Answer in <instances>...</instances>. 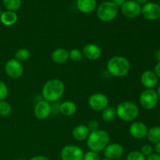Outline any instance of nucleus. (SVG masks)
<instances>
[{
    "label": "nucleus",
    "instance_id": "obj_40",
    "mask_svg": "<svg viewBox=\"0 0 160 160\" xmlns=\"http://www.w3.org/2000/svg\"><path fill=\"white\" fill-rule=\"evenodd\" d=\"M156 93H157L159 98H160V85L157 88V90H156Z\"/></svg>",
    "mask_w": 160,
    "mask_h": 160
},
{
    "label": "nucleus",
    "instance_id": "obj_28",
    "mask_svg": "<svg viewBox=\"0 0 160 160\" xmlns=\"http://www.w3.org/2000/svg\"><path fill=\"white\" fill-rule=\"evenodd\" d=\"M126 160H146V157L140 151H132L128 153Z\"/></svg>",
    "mask_w": 160,
    "mask_h": 160
},
{
    "label": "nucleus",
    "instance_id": "obj_15",
    "mask_svg": "<svg viewBox=\"0 0 160 160\" xmlns=\"http://www.w3.org/2000/svg\"><path fill=\"white\" fill-rule=\"evenodd\" d=\"M140 81L145 89H153L158 84L159 78L155 74L153 70H148L142 73Z\"/></svg>",
    "mask_w": 160,
    "mask_h": 160
},
{
    "label": "nucleus",
    "instance_id": "obj_22",
    "mask_svg": "<svg viewBox=\"0 0 160 160\" xmlns=\"http://www.w3.org/2000/svg\"><path fill=\"white\" fill-rule=\"evenodd\" d=\"M146 138L151 143L156 144L160 142V126H154L148 129Z\"/></svg>",
    "mask_w": 160,
    "mask_h": 160
},
{
    "label": "nucleus",
    "instance_id": "obj_27",
    "mask_svg": "<svg viewBox=\"0 0 160 160\" xmlns=\"http://www.w3.org/2000/svg\"><path fill=\"white\" fill-rule=\"evenodd\" d=\"M69 56H70V59L76 62L82 60L83 57H84L82 51H81L78 48H73L70 51H69Z\"/></svg>",
    "mask_w": 160,
    "mask_h": 160
},
{
    "label": "nucleus",
    "instance_id": "obj_10",
    "mask_svg": "<svg viewBox=\"0 0 160 160\" xmlns=\"http://www.w3.org/2000/svg\"><path fill=\"white\" fill-rule=\"evenodd\" d=\"M120 11L127 18L134 19L142 13V6L134 0H127L126 2L120 7Z\"/></svg>",
    "mask_w": 160,
    "mask_h": 160
},
{
    "label": "nucleus",
    "instance_id": "obj_33",
    "mask_svg": "<svg viewBox=\"0 0 160 160\" xmlns=\"http://www.w3.org/2000/svg\"><path fill=\"white\" fill-rule=\"evenodd\" d=\"M153 72L157 76L158 78H160V62H157V63L155 65Z\"/></svg>",
    "mask_w": 160,
    "mask_h": 160
},
{
    "label": "nucleus",
    "instance_id": "obj_18",
    "mask_svg": "<svg viewBox=\"0 0 160 160\" xmlns=\"http://www.w3.org/2000/svg\"><path fill=\"white\" fill-rule=\"evenodd\" d=\"M76 6L81 12L89 14L96 9L97 1L96 0H77Z\"/></svg>",
    "mask_w": 160,
    "mask_h": 160
},
{
    "label": "nucleus",
    "instance_id": "obj_31",
    "mask_svg": "<svg viewBox=\"0 0 160 160\" xmlns=\"http://www.w3.org/2000/svg\"><path fill=\"white\" fill-rule=\"evenodd\" d=\"M140 152L145 156V157H147V156H148L149 155H151L152 153H153V148L151 145H149V144H145V145H144L142 147V149H141Z\"/></svg>",
    "mask_w": 160,
    "mask_h": 160
},
{
    "label": "nucleus",
    "instance_id": "obj_14",
    "mask_svg": "<svg viewBox=\"0 0 160 160\" xmlns=\"http://www.w3.org/2000/svg\"><path fill=\"white\" fill-rule=\"evenodd\" d=\"M148 128L145 123L141 121L133 122L129 128V133L134 138L141 140L146 138Z\"/></svg>",
    "mask_w": 160,
    "mask_h": 160
},
{
    "label": "nucleus",
    "instance_id": "obj_1",
    "mask_svg": "<svg viewBox=\"0 0 160 160\" xmlns=\"http://www.w3.org/2000/svg\"><path fill=\"white\" fill-rule=\"evenodd\" d=\"M65 92V84L58 78H52L45 83L42 87V95L43 99L48 102L59 101Z\"/></svg>",
    "mask_w": 160,
    "mask_h": 160
},
{
    "label": "nucleus",
    "instance_id": "obj_26",
    "mask_svg": "<svg viewBox=\"0 0 160 160\" xmlns=\"http://www.w3.org/2000/svg\"><path fill=\"white\" fill-rule=\"evenodd\" d=\"M12 112V107L9 102L5 100L0 101V116L2 117H8Z\"/></svg>",
    "mask_w": 160,
    "mask_h": 160
},
{
    "label": "nucleus",
    "instance_id": "obj_13",
    "mask_svg": "<svg viewBox=\"0 0 160 160\" xmlns=\"http://www.w3.org/2000/svg\"><path fill=\"white\" fill-rule=\"evenodd\" d=\"M124 153V148L122 145L120 143H109L107 146L103 150L106 159L111 160H116L121 158Z\"/></svg>",
    "mask_w": 160,
    "mask_h": 160
},
{
    "label": "nucleus",
    "instance_id": "obj_36",
    "mask_svg": "<svg viewBox=\"0 0 160 160\" xmlns=\"http://www.w3.org/2000/svg\"><path fill=\"white\" fill-rule=\"evenodd\" d=\"M29 160H50L48 157L45 156H36L31 158Z\"/></svg>",
    "mask_w": 160,
    "mask_h": 160
},
{
    "label": "nucleus",
    "instance_id": "obj_24",
    "mask_svg": "<svg viewBox=\"0 0 160 160\" xmlns=\"http://www.w3.org/2000/svg\"><path fill=\"white\" fill-rule=\"evenodd\" d=\"M31 58V52L27 48H20L17 50L14 55V59L19 62H26Z\"/></svg>",
    "mask_w": 160,
    "mask_h": 160
},
{
    "label": "nucleus",
    "instance_id": "obj_34",
    "mask_svg": "<svg viewBox=\"0 0 160 160\" xmlns=\"http://www.w3.org/2000/svg\"><path fill=\"white\" fill-rule=\"evenodd\" d=\"M146 160H160V156L157 153H152L146 157Z\"/></svg>",
    "mask_w": 160,
    "mask_h": 160
},
{
    "label": "nucleus",
    "instance_id": "obj_21",
    "mask_svg": "<svg viewBox=\"0 0 160 160\" xmlns=\"http://www.w3.org/2000/svg\"><path fill=\"white\" fill-rule=\"evenodd\" d=\"M59 113L65 117H71L77 112V106L73 102L65 101L59 104Z\"/></svg>",
    "mask_w": 160,
    "mask_h": 160
},
{
    "label": "nucleus",
    "instance_id": "obj_5",
    "mask_svg": "<svg viewBox=\"0 0 160 160\" xmlns=\"http://www.w3.org/2000/svg\"><path fill=\"white\" fill-rule=\"evenodd\" d=\"M119 7L112 1H105L98 6L96 10L98 18L102 22H110L117 17Z\"/></svg>",
    "mask_w": 160,
    "mask_h": 160
},
{
    "label": "nucleus",
    "instance_id": "obj_17",
    "mask_svg": "<svg viewBox=\"0 0 160 160\" xmlns=\"http://www.w3.org/2000/svg\"><path fill=\"white\" fill-rule=\"evenodd\" d=\"M51 59L55 63L64 64L70 59L69 51L64 48H58L52 52Z\"/></svg>",
    "mask_w": 160,
    "mask_h": 160
},
{
    "label": "nucleus",
    "instance_id": "obj_11",
    "mask_svg": "<svg viewBox=\"0 0 160 160\" xmlns=\"http://www.w3.org/2000/svg\"><path fill=\"white\" fill-rule=\"evenodd\" d=\"M145 20L153 21L160 18V5L156 2H147L142 6V13Z\"/></svg>",
    "mask_w": 160,
    "mask_h": 160
},
{
    "label": "nucleus",
    "instance_id": "obj_12",
    "mask_svg": "<svg viewBox=\"0 0 160 160\" xmlns=\"http://www.w3.org/2000/svg\"><path fill=\"white\" fill-rule=\"evenodd\" d=\"M52 113V105L42 99L38 102L34 107V114L38 120H43L48 118Z\"/></svg>",
    "mask_w": 160,
    "mask_h": 160
},
{
    "label": "nucleus",
    "instance_id": "obj_19",
    "mask_svg": "<svg viewBox=\"0 0 160 160\" xmlns=\"http://www.w3.org/2000/svg\"><path fill=\"white\" fill-rule=\"evenodd\" d=\"M90 134V131L88 128L87 125L79 124L73 128L72 131V136L73 138L78 142H82V141L87 140Z\"/></svg>",
    "mask_w": 160,
    "mask_h": 160
},
{
    "label": "nucleus",
    "instance_id": "obj_2",
    "mask_svg": "<svg viewBox=\"0 0 160 160\" xmlns=\"http://www.w3.org/2000/svg\"><path fill=\"white\" fill-rule=\"evenodd\" d=\"M106 69L112 76L123 78L129 73L131 70V62L124 56H114L108 60Z\"/></svg>",
    "mask_w": 160,
    "mask_h": 160
},
{
    "label": "nucleus",
    "instance_id": "obj_16",
    "mask_svg": "<svg viewBox=\"0 0 160 160\" xmlns=\"http://www.w3.org/2000/svg\"><path fill=\"white\" fill-rule=\"evenodd\" d=\"M83 56L89 60H97L102 56V49L98 45L88 43L84 46L82 49Z\"/></svg>",
    "mask_w": 160,
    "mask_h": 160
},
{
    "label": "nucleus",
    "instance_id": "obj_38",
    "mask_svg": "<svg viewBox=\"0 0 160 160\" xmlns=\"http://www.w3.org/2000/svg\"><path fill=\"white\" fill-rule=\"evenodd\" d=\"M155 151H156V153H157L160 156V142L155 144Z\"/></svg>",
    "mask_w": 160,
    "mask_h": 160
},
{
    "label": "nucleus",
    "instance_id": "obj_32",
    "mask_svg": "<svg viewBox=\"0 0 160 160\" xmlns=\"http://www.w3.org/2000/svg\"><path fill=\"white\" fill-rule=\"evenodd\" d=\"M87 127L89 129V131H90V132H92V131H97V130H98L99 123H98V122L97 121V120H90V121L88 123Z\"/></svg>",
    "mask_w": 160,
    "mask_h": 160
},
{
    "label": "nucleus",
    "instance_id": "obj_25",
    "mask_svg": "<svg viewBox=\"0 0 160 160\" xmlns=\"http://www.w3.org/2000/svg\"><path fill=\"white\" fill-rule=\"evenodd\" d=\"M2 3L6 10L12 12L19 10L22 5L21 0H2Z\"/></svg>",
    "mask_w": 160,
    "mask_h": 160
},
{
    "label": "nucleus",
    "instance_id": "obj_43",
    "mask_svg": "<svg viewBox=\"0 0 160 160\" xmlns=\"http://www.w3.org/2000/svg\"><path fill=\"white\" fill-rule=\"evenodd\" d=\"M159 123H160V113H159Z\"/></svg>",
    "mask_w": 160,
    "mask_h": 160
},
{
    "label": "nucleus",
    "instance_id": "obj_3",
    "mask_svg": "<svg viewBox=\"0 0 160 160\" xmlns=\"http://www.w3.org/2000/svg\"><path fill=\"white\" fill-rule=\"evenodd\" d=\"M87 145L91 151L99 152L103 151L110 143V136L104 130H97L90 132L87 138Z\"/></svg>",
    "mask_w": 160,
    "mask_h": 160
},
{
    "label": "nucleus",
    "instance_id": "obj_29",
    "mask_svg": "<svg viewBox=\"0 0 160 160\" xmlns=\"http://www.w3.org/2000/svg\"><path fill=\"white\" fill-rule=\"evenodd\" d=\"M9 94L8 87L3 81H0V101H3L6 98Z\"/></svg>",
    "mask_w": 160,
    "mask_h": 160
},
{
    "label": "nucleus",
    "instance_id": "obj_7",
    "mask_svg": "<svg viewBox=\"0 0 160 160\" xmlns=\"http://www.w3.org/2000/svg\"><path fill=\"white\" fill-rule=\"evenodd\" d=\"M109 98L102 92H96L91 95L88 98V105L91 109L97 112H102L109 106Z\"/></svg>",
    "mask_w": 160,
    "mask_h": 160
},
{
    "label": "nucleus",
    "instance_id": "obj_39",
    "mask_svg": "<svg viewBox=\"0 0 160 160\" xmlns=\"http://www.w3.org/2000/svg\"><path fill=\"white\" fill-rule=\"evenodd\" d=\"M134 1L137 2L140 6H144V5L148 2V0H134Z\"/></svg>",
    "mask_w": 160,
    "mask_h": 160
},
{
    "label": "nucleus",
    "instance_id": "obj_37",
    "mask_svg": "<svg viewBox=\"0 0 160 160\" xmlns=\"http://www.w3.org/2000/svg\"><path fill=\"white\" fill-rule=\"evenodd\" d=\"M154 56H155V59L157 62H160V49L156 50L154 53Z\"/></svg>",
    "mask_w": 160,
    "mask_h": 160
},
{
    "label": "nucleus",
    "instance_id": "obj_4",
    "mask_svg": "<svg viewBox=\"0 0 160 160\" xmlns=\"http://www.w3.org/2000/svg\"><path fill=\"white\" fill-rule=\"evenodd\" d=\"M117 117L124 122H132L139 115V108L134 102L124 101L119 103L116 108Z\"/></svg>",
    "mask_w": 160,
    "mask_h": 160
},
{
    "label": "nucleus",
    "instance_id": "obj_30",
    "mask_svg": "<svg viewBox=\"0 0 160 160\" xmlns=\"http://www.w3.org/2000/svg\"><path fill=\"white\" fill-rule=\"evenodd\" d=\"M83 160H101L98 152L93 151H88L84 154Z\"/></svg>",
    "mask_w": 160,
    "mask_h": 160
},
{
    "label": "nucleus",
    "instance_id": "obj_9",
    "mask_svg": "<svg viewBox=\"0 0 160 160\" xmlns=\"http://www.w3.org/2000/svg\"><path fill=\"white\" fill-rule=\"evenodd\" d=\"M84 152L78 145H68L62 148L60 157L62 160H83Z\"/></svg>",
    "mask_w": 160,
    "mask_h": 160
},
{
    "label": "nucleus",
    "instance_id": "obj_42",
    "mask_svg": "<svg viewBox=\"0 0 160 160\" xmlns=\"http://www.w3.org/2000/svg\"><path fill=\"white\" fill-rule=\"evenodd\" d=\"M102 160H111V159H102Z\"/></svg>",
    "mask_w": 160,
    "mask_h": 160
},
{
    "label": "nucleus",
    "instance_id": "obj_35",
    "mask_svg": "<svg viewBox=\"0 0 160 160\" xmlns=\"http://www.w3.org/2000/svg\"><path fill=\"white\" fill-rule=\"evenodd\" d=\"M126 1L127 0H112V2H113L116 6H118V7H121V6L126 2Z\"/></svg>",
    "mask_w": 160,
    "mask_h": 160
},
{
    "label": "nucleus",
    "instance_id": "obj_8",
    "mask_svg": "<svg viewBox=\"0 0 160 160\" xmlns=\"http://www.w3.org/2000/svg\"><path fill=\"white\" fill-rule=\"evenodd\" d=\"M5 72L12 79H19L24 72L23 64L16 59H10L5 64Z\"/></svg>",
    "mask_w": 160,
    "mask_h": 160
},
{
    "label": "nucleus",
    "instance_id": "obj_6",
    "mask_svg": "<svg viewBox=\"0 0 160 160\" xmlns=\"http://www.w3.org/2000/svg\"><path fill=\"white\" fill-rule=\"evenodd\" d=\"M159 96L154 89H145L139 96V103L147 110L153 109L159 102Z\"/></svg>",
    "mask_w": 160,
    "mask_h": 160
},
{
    "label": "nucleus",
    "instance_id": "obj_41",
    "mask_svg": "<svg viewBox=\"0 0 160 160\" xmlns=\"http://www.w3.org/2000/svg\"><path fill=\"white\" fill-rule=\"evenodd\" d=\"M2 10H1V7H0V15H1V14H2Z\"/></svg>",
    "mask_w": 160,
    "mask_h": 160
},
{
    "label": "nucleus",
    "instance_id": "obj_23",
    "mask_svg": "<svg viewBox=\"0 0 160 160\" xmlns=\"http://www.w3.org/2000/svg\"><path fill=\"white\" fill-rule=\"evenodd\" d=\"M117 117V109L112 106H107L102 111V119L106 122H111Z\"/></svg>",
    "mask_w": 160,
    "mask_h": 160
},
{
    "label": "nucleus",
    "instance_id": "obj_20",
    "mask_svg": "<svg viewBox=\"0 0 160 160\" xmlns=\"http://www.w3.org/2000/svg\"><path fill=\"white\" fill-rule=\"evenodd\" d=\"M0 20L5 26H12L18 20V16L16 12L6 10L2 12V14L0 15Z\"/></svg>",
    "mask_w": 160,
    "mask_h": 160
}]
</instances>
